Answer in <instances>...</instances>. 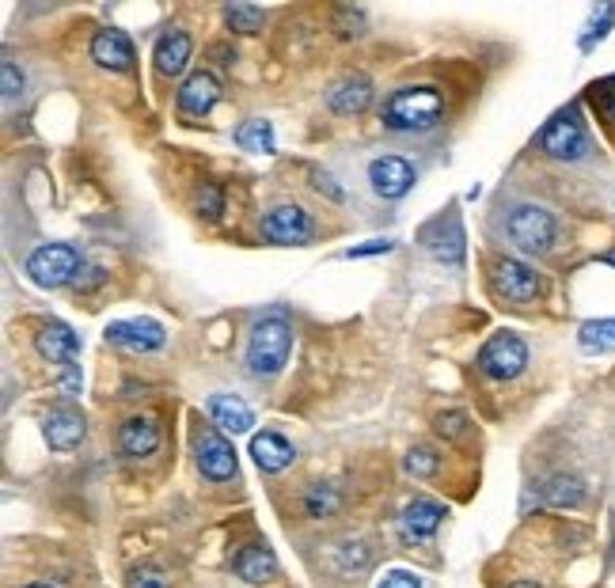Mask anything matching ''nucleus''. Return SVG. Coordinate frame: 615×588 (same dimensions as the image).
<instances>
[{
	"label": "nucleus",
	"mask_w": 615,
	"mask_h": 588,
	"mask_svg": "<svg viewBox=\"0 0 615 588\" xmlns=\"http://www.w3.org/2000/svg\"><path fill=\"white\" fill-rule=\"evenodd\" d=\"M539 149H544L550 160H563V163H577L593 152V141H589V130H585L582 114L571 107L563 114H555L550 122L544 126L539 133Z\"/></svg>",
	"instance_id": "nucleus-6"
},
{
	"label": "nucleus",
	"mask_w": 615,
	"mask_h": 588,
	"mask_svg": "<svg viewBox=\"0 0 615 588\" xmlns=\"http://www.w3.org/2000/svg\"><path fill=\"white\" fill-rule=\"evenodd\" d=\"M391 240H369V243H361V247H350L346 251V259H369V255H388L391 251Z\"/></svg>",
	"instance_id": "nucleus-35"
},
{
	"label": "nucleus",
	"mask_w": 615,
	"mask_h": 588,
	"mask_svg": "<svg viewBox=\"0 0 615 588\" xmlns=\"http://www.w3.org/2000/svg\"><path fill=\"white\" fill-rule=\"evenodd\" d=\"M217 99H220V84L214 72H195V77L182 80L176 103L182 118H206L217 107Z\"/></svg>",
	"instance_id": "nucleus-15"
},
{
	"label": "nucleus",
	"mask_w": 615,
	"mask_h": 588,
	"mask_svg": "<svg viewBox=\"0 0 615 588\" xmlns=\"http://www.w3.org/2000/svg\"><path fill=\"white\" fill-rule=\"evenodd\" d=\"M311 217L300 206H278L262 217V236L278 247H305L311 240Z\"/></svg>",
	"instance_id": "nucleus-8"
},
{
	"label": "nucleus",
	"mask_w": 615,
	"mask_h": 588,
	"mask_svg": "<svg viewBox=\"0 0 615 588\" xmlns=\"http://www.w3.org/2000/svg\"><path fill=\"white\" fill-rule=\"evenodd\" d=\"M376 588H421V577L407 574V569H391V574H384V581Z\"/></svg>",
	"instance_id": "nucleus-34"
},
{
	"label": "nucleus",
	"mask_w": 615,
	"mask_h": 588,
	"mask_svg": "<svg viewBox=\"0 0 615 588\" xmlns=\"http://www.w3.org/2000/svg\"><path fill=\"white\" fill-rule=\"evenodd\" d=\"M593 99H596V107H601V114L608 118V122H615V77L604 80L601 88H593Z\"/></svg>",
	"instance_id": "nucleus-33"
},
{
	"label": "nucleus",
	"mask_w": 615,
	"mask_h": 588,
	"mask_svg": "<svg viewBox=\"0 0 615 588\" xmlns=\"http://www.w3.org/2000/svg\"><path fill=\"white\" fill-rule=\"evenodd\" d=\"M209 418H214L217 429H225V433H251L255 426V415L251 407H247L244 399H236V395H214L209 399Z\"/></svg>",
	"instance_id": "nucleus-21"
},
{
	"label": "nucleus",
	"mask_w": 615,
	"mask_h": 588,
	"mask_svg": "<svg viewBox=\"0 0 615 588\" xmlns=\"http://www.w3.org/2000/svg\"><path fill=\"white\" fill-rule=\"evenodd\" d=\"M91 61L110 69V72H130L133 61H137L130 34L118 31V27H103V31L91 39Z\"/></svg>",
	"instance_id": "nucleus-14"
},
{
	"label": "nucleus",
	"mask_w": 615,
	"mask_h": 588,
	"mask_svg": "<svg viewBox=\"0 0 615 588\" xmlns=\"http://www.w3.org/2000/svg\"><path fill=\"white\" fill-rule=\"evenodd\" d=\"M440 114H445V96L437 88L415 84L391 91V99L380 110V122L391 133H429L440 122Z\"/></svg>",
	"instance_id": "nucleus-1"
},
{
	"label": "nucleus",
	"mask_w": 615,
	"mask_h": 588,
	"mask_svg": "<svg viewBox=\"0 0 615 588\" xmlns=\"http://www.w3.org/2000/svg\"><path fill=\"white\" fill-rule=\"evenodd\" d=\"M195 206L206 220H220L225 217V190H220L217 182H201L195 195Z\"/></svg>",
	"instance_id": "nucleus-29"
},
{
	"label": "nucleus",
	"mask_w": 615,
	"mask_h": 588,
	"mask_svg": "<svg viewBox=\"0 0 615 588\" xmlns=\"http://www.w3.org/2000/svg\"><path fill=\"white\" fill-rule=\"evenodd\" d=\"M539 498H544V505H555V509H574V505L585 501V482L577 475H550L539 486Z\"/></svg>",
	"instance_id": "nucleus-23"
},
{
	"label": "nucleus",
	"mask_w": 615,
	"mask_h": 588,
	"mask_svg": "<svg viewBox=\"0 0 615 588\" xmlns=\"http://www.w3.org/2000/svg\"><path fill=\"white\" fill-rule=\"evenodd\" d=\"M80 270H85V259L72 243H42L27 259V278L39 289H61V285L77 281Z\"/></svg>",
	"instance_id": "nucleus-4"
},
{
	"label": "nucleus",
	"mask_w": 615,
	"mask_h": 588,
	"mask_svg": "<svg viewBox=\"0 0 615 588\" xmlns=\"http://www.w3.org/2000/svg\"><path fill=\"white\" fill-rule=\"evenodd\" d=\"M445 517H448V509L440 501L415 498L407 509H403V517H399V536L407 539V544H429Z\"/></svg>",
	"instance_id": "nucleus-13"
},
{
	"label": "nucleus",
	"mask_w": 615,
	"mask_h": 588,
	"mask_svg": "<svg viewBox=\"0 0 615 588\" xmlns=\"http://www.w3.org/2000/svg\"><path fill=\"white\" fill-rule=\"evenodd\" d=\"M289 353H292L289 319L281 316V311L262 316L251 330V342H247V372H251L255 380H270V376H278L286 369Z\"/></svg>",
	"instance_id": "nucleus-2"
},
{
	"label": "nucleus",
	"mask_w": 615,
	"mask_h": 588,
	"mask_svg": "<svg viewBox=\"0 0 615 588\" xmlns=\"http://www.w3.org/2000/svg\"><path fill=\"white\" fill-rule=\"evenodd\" d=\"M195 456H198V471L206 475L209 482H228L236 475V448L220 433H214V429L198 433Z\"/></svg>",
	"instance_id": "nucleus-10"
},
{
	"label": "nucleus",
	"mask_w": 615,
	"mask_h": 588,
	"mask_svg": "<svg viewBox=\"0 0 615 588\" xmlns=\"http://www.w3.org/2000/svg\"><path fill=\"white\" fill-rule=\"evenodd\" d=\"M369 182L376 198L396 201L403 195H410V187H415V168L403 156H380V160L369 163Z\"/></svg>",
	"instance_id": "nucleus-11"
},
{
	"label": "nucleus",
	"mask_w": 615,
	"mask_h": 588,
	"mask_svg": "<svg viewBox=\"0 0 615 588\" xmlns=\"http://www.w3.org/2000/svg\"><path fill=\"white\" fill-rule=\"evenodd\" d=\"M403 467H407V475H415V479H429V475H437L440 456L429 445H415L407 452V459H403Z\"/></svg>",
	"instance_id": "nucleus-28"
},
{
	"label": "nucleus",
	"mask_w": 615,
	"mask_h": 588,
	"mask_svg": "<svg viewBox=\"0 0 615 588\" xmlns=\"http://www.w3.org/2000/svg\"><path fill=\"white\" fill-rule=\"evenodd\" d=\"M42 437L53 452H72V448L85 440V415H80L72 402H58L42 421Z\"/></svg>",
	"instance_id": "nucleus-12"
},
{
	"label": "nucleus",
	"mask_w": 615,
	"mask_h": 588,
	"mask_svg": "<svg viewBox=\"0 0 615 588\" xmlns=\"http://www.w3.org/2000/svg\"><path fill=\"white\" fill-rule=\"evenodd\" d=\"M236 574H240L244 581H251V585L274 581V577H278V558H274L262 544H251V547H244L240 555H236Z\"/></svg>",
	"instance_id": "nucleus-22"
},
{
	"label": "nucleus",
	"mask_w": 615,
	"mask_h": 588,
	"mask_svg": "<svg viewBox=\"0 0 615 588\" xmlns=\"http://www.w3.org/2000/svg\"><path fill=\"white\" fill-rule=\"evenodd\" d=\"M577 346L585 353H612L615 349V319H589L577 330Z\"/></svg>",
	"instance_id": "nucleus-25"
},
{
	"label": "nucleus",
	"mask_w": 615,
	"mask_h": 588,
	"mask_svg": "<svg viewBox=\"0 0 615 588\" xmlns=\"http://www.w3.org/2000/svg\"><path fill=\"white\" fill-rule=\"evenodd\" d=\"M107 342L118 349H130V353H152L168 342V330H163L156 319H118L107 330Z\"/></svg>",
	"instance_id": "nucleus-9"
},
{
	"label": "nucleus",
	"mask_w": 615,
	"mask_h": 588,
	"mask_svg": "<svg viewBox=\"0 0 615 588\" xmlns=\"http://www.w3.org/2000/svg\"><path fill=\"white\" fill-rule=\"evenodd\" d=\"M475 365H479V372L486 380H517L520 372L528 369V346L520 335H513V330H498V335L486 338V346L479 349V357H475Z\"/></svg>",
	"instance_id": "nucleus-5"
},
{
	"label": "nucleus",
	"mask_w": 615,
	"mask_h": 588,
	"mask_svg": "<svg viewBox=\"0 0 615 588\" xmlns=\"http://www.w3.org/2000/svg\"><path fill=\"white\" fill-rule=\"evenodd\" d=\"M190 50H195L190 34L179 31V27H168V31H163L152 46L156 72H160V77H179V72L187 69V61H190Z\"/></svg>",
	"instance_id": "nucleus-16"
},
{
	"label": "nucleus",
	"mask_w": 615,
	"mask_h": 588,
	"mask_svg": "<svg viewBox=\"0 0 615 588\" xmlns=\"http://www.w3.org/2000/svg\"><path fill=\"white\" fill-rule=\"evenodd\" d=\"M434 429H437V437H445V440H460L467 433V415L464 410H445V415L434 418Z\"/></svg>",
	"instance_id": "nucleus-31"
},
{
	"label": "nucleus",
	"mask_w": 615,
	"mask_h": 588,
	"mask_svg": "<svg viewBox=\"0 0 615 588\" xmlns=\"http://www.w3.org/2000/svg\"><path fill=\"white\" fill-rule=\"evenodd\" d=\"M251 456H255V464H259V471L266 475H278V471H286V467L292 464V445L281 433H274V429H262V433H255L251 437Z\"/></svg>",
	"instance_id": "nucleus-20"
},
{
	"label": "nucleus",
	"mask_w": 615,
	"mask_h": 588,
	"mask_svg": "<svg viewBox=\"0 0 615 588\" xmlns=\"http://www.w3.org/2000/svg\"><path fill=\"white\" fill-rule=\"evenodd\" d=\"M168 585H171V577L163 574L160 566H152V562L133 566L130 577H126V588H168Z\"/></svg>",
	"instance_id": "nucleus-30"
},
{
	"label": "nucleus",
	"mask_w": 615,
	"mask_h": 588,
	"mask_svg": "<svg viewBox=\"0 0 615 588\" xmlns=\"http://www.w3.org/2000/svg\"><path fill=\"white\" fill-rule=\"evenodd\" d=\"M369 103H373V80L361 77V72H350V77H343L327 91V107L335 110V114H346V118L361 114Z\"/></svg>",
	"instance_id": "nucleus-17"
},
{
	"label": "nucleus",
	"mask_w": 615,
	"mask_h": 588,
	"mask_svg": "<svg viewBox=\"0 0 615 588\" xmlns=\"http://www.w3.org/2000/svg\"><path fill=\"white\" fill-rule=\"evenodd\" d=\"M23 588H50V585H42V581H34V585H23Z\"/></svg>",
	"instance_id": "nucleus-39"
},
{
	"label": "nucleus",
	"mask_w": 615,
	"mask_h": 588,
	"mask_svg": "<svg viewBox=\"0 0 615 588\" xmlns=\"http://www.w3.org/2000/svg\"><path fill=\"white\" fill-rule=\"evenodd\" d=\"M338 505H343V494H338L335 486L316 482V486H308V490H305V517H311V520L335 517Z\"/></svg>",
	"instance_id": "nucleus-26"
},
{
	"label": "nucleus",
	"mask_w": 615,
	"mask_h": 588,
	"mask_svg": "<svg viewBox=\"0 0 615 588\" xmlns=\"http://www.w3.org/2000/svg\"><path fill=\"white\" fill-rule=\"evenodd\" d=\"M236 144H240L244 152H255V156L278 152V137H274V126L262 122V118H251V122H244L240 130H236Z\"/></svg>",
	"instance_id": "nucleus-24"
},
{
	"label": "nucleus",
	"mask_w": 615,
	"mask_h": 588,
	"mask_svg": "<svg viewBox=\"0 0 615 588\" xmlns=\"http://www.w3.org/2000/svg\"><path fill=\"white\" fill-rule=\"evenodd\" d=\"M506 232L509 240L520 247L525 255H547L555 247V236H558V220L550 209L544 206H513L509 209V220H506Z\"/></svg>",
	"instance_id": "nucleus-3"
},
{
	"label": "nucleus",
	"mask_w": 615,
	"mask_h": 588,
	"mask_svg": "<svg viewBox=\"0 0 615 588\" xmlns=\"http://www.w3.org/2000/svg\"><path fill=\"white\" fill-rule=\"evenodd\" d=\"M0 84H4L8 103H12L16 96H23V72L16 69V61H4V66H0Z\"/></svg>",
	"instance_id": "nucleus-32"
},
{
	"label": "nucleus",
	"mask_w": 615,
	"mask_h": 588,
	"mask_svg": "<svg viewBox=\"0 0 615 588\" xmlns=\"http://www.w3.org/2000/svg\"><path fill=\"white\" fill-rule=\"evenodd\" d=\"M601 262H608V266H615V251H608V255H601Z\"/></svg>",
	"instance_id": "nucleus-38"
},
{
	"label": "nucleus",
	"mask_w": 615,
	"mask_h": 588,
	"mask_svg": "<svg viewBox=\"0 0 615 588\" xmlns=\"http://www.w3.org/2000/svg\"><path fill=\"white\" fill-rule=\"evenodd\" d=\"M209 58H217V66H220V69H232V66H236V50H228L225 42L209 46Z\"/></svg>",
	"instance_id": "nucleus-36"
},
{
	"label": "nucleus",
	"mask_w": 615,
	"mask_h": 588,
	"mask_svg": "<svg viewBox=\"0 0 615 588\" xmlns=\"http://www.w3.org/2000/svg\"><path fill=\"white\" fill-rule=\"evenodd\" d=\"M509 588H539L536 581H517V585H509Z\"/></svg>",
	"instance_id": "nucleus-37"
},
{
	"label": "nucleus",
	"mask_w": 615,
	"mask_h": 588,
	"mask_svg": "<svg viewBox=\"0 0 615 588\" xmlns=\"http://www.w3.org/2000/svg\"><path fill=\"white\" fill-rule=\"evenodd\" d=\"M225 23L240 34H259L262 23H266V12L255 4H228L225 8Z\"/></svg>",
	"instance_id": "nucleus-27"
},
{
	"label": "nucleus",
	"mask_w": 615,
	"mask_h": 588,
	"mask_svg": "<svg viewBox=\"0 0 615 588\" xmlns=\"http://www.w3.org/2000/svg\"><path fill=\"white\" fill-rule=\"evenodd\" d=\"M494 289L498 297H506L509 305H532V300L544 292V281L532 270L528 262L520 259H498L494 262Z\"/></svg>",
	"instance_id": "nucleus-7"
},
{
	"label": "nucleus",
	"mask_w": 615,
	"mask_h": 588,
	"mask_svg": "<svg viewBox=\"0 0 615 588\" xmlns=\"http://www.w3.org/2000/svg\"><path fill=\"white\" fill-rule=\"evenodd\" d=\"M118 448H122L130 459H145L152 456L156 448H160V426H156V418L149 415H137L122 426V433H118Z\"/></svg>",
	"instance_id": "nucleus-19"
},
{
	"label": "nucleus",
	"mask_w": 615,
	"mask_h": 588,
	"mask_svg": "<svg viewBox=\"0 0 615 588\" xmlns=\"http://www.w3.org/2000/svg\"><path fill=\"white\" fill-rule=\"evenodd\" d=\"M34 346H39V353L46 357L50 365H66V369H72V361H77L80 353V338L72 335V327L66 323H46L39 335H34Z\"/></svg>",
	"instance_id": "nucleus-18"
}]
</instances>
